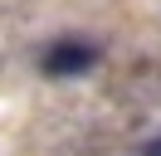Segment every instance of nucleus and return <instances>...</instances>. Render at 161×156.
<instances>
[{"instance_id": "obj_1", "label": "nucleus", "mask_w": 161, "mask_h": 156, "mask_svg": "<svg viewBox=\"0 0 161 156\" xmlns=\"http://www.w3.org/2000/svg\"><path fill=\"white\" fill-rule=\"evenodd\" d=\"M39 64H44L49 78H78V73H88L98 64V44H88V39H59V44L44 49Z\"/></svg>"}, {"instance_id": "obj_2", "label": "nucleus", "mask_w": 161, "mask_h": 156, "mask_svg": "<svg viewBox=\"0 0 161 156\" xmlns=\"http://www.w3.org/2000/svg\"><path fill=\"white\" fill-rule=\"evenodd\" d=\"M142 156H161V136H156V142H147V146H142Z\"/></svg>"}]
</instances>
